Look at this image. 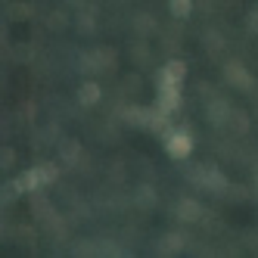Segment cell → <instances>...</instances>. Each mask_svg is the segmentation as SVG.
I'll return each instance as SVG.
<instances>
[{
  "label": "cell",
  "mask_w": 258,
  "mask_h": 258,
  "mask_svg": "<svg viewBox=\"0 0 258 258\" xmlns=\"http://www.w3.org/2000/svg\"><path fill=\"white\" fill-rule=\"evenodd\" d=\"M183 75H187V66L177 62V59H171L162 69V75H159V106H162V112H174L177 109Z\"/></svg>",
  "instance_id": "6da1fadb"
},
{
  "label": "cell",
  "mask_w": 258,
  "mask_h": 258,
  "mask_svg": "<svg viewBox=\"0 0 258 258\" xmlns=\"http://www.w3.org/2000/svg\"><path fill=\"white\" fill-rule=\"evenodd\" d=\"M165 150H168V156H174V159H183L193 150V140H190L187 131H174V134H168V140H165Z\"/></svg>",
  "instance_id": "7a4b0ae2"
},
{
  "label": "cell",
  "mask_w": 258,
  "mask_h": 258,
  "mask_svg": "<svg viewBox=\"0 0 258 258\" xmlns=\"http://www.w3.org/2000/svg\"><path fill=\"white\" fill-rule=\"evenodd\" d=\"M100 100V87L97 84H84L81 87V103H97Z\"/></svg>",
  "instance_id": "3957f363"
},
{
  "label": "cell",
  "mask_w": 258,
  "mask_h": 258,
  "mask_svg": "<svg viewBox=\"0 0 258 258\" xmlns=\"http://www.w3.org/2000/svg\"><path fill=\"white\" fill-rule=\"evenodd\" d=\"M171 4V13L174 16H187L190 13V0H168Z\"/></svg>",
  "instance_id": "277c9868"
}]
</instances>
